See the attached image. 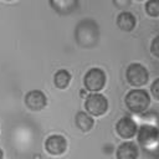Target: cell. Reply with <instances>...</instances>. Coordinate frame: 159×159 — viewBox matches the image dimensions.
Returning a JSON list of instances; mask_svg holds the SVG:
<instances>
[{"mask_svg": "<svg viewBox=\"0 0 159 159\" xmlns=\"http://www.w3.org/2000/svg\"><path fill=\"white\" fill-rule=\"evenodd\" d=\"M116 130L119 134V137L124 139H129L137 134L138 127H137V123L130 117H123L117 122Z\"/></svg>", "mask_w": 159, "mask_h": 159, "instance_id": "52a82bcc", "label": "cell"}, {"mask_svg": "<svg viewBox=\"0 0 159 159\" xmlns=\"http://www.w3.org/2000/svg\"><path fill=\"white\" fill-rule=\"evenodd\" d=\"M7 1H10V0H7Z\"/></svg>", "mask_w": 159, "mask_h": 159, "instance_id": "7402d4cb", "label": "cell"}, {"mask_svg": "<svg viewBox=\"0 0 159 159\" xmlns=\"http://www.w3.org/2000/svg\"><path fill=\"white\" fill-rule=\"evenodd\" d=\"M25 103H26L27 108H30L31 111H41L46 106L47 98L43 94V92H41L39 89H34L26 94Z\"/></svg>", "mask_w": 159, "mask_h": 159, "instance_id": "ba28073f", "label": "cell"}, {"mask_svg": "<svg viewBox=\"0 0 159 159\" xmlns=\"http://www.w3.org/2000/svg\"><path fill=\"white\" fill-rule=\"evenodd\" d=\"M114 6H117L118 9H122V10H125L130 6L132 4V0H112Z\"/></svg>", "mask_w": 159, "mask_h": 159, "instance_id": "e0dca14e", "label": "cell"}, {"mask_svg": "<svg viewBox=\"0 0 159 159\" xmlns=\"http://www.w3.org/2000/svg\"><path fill=\"white\" fill-rule=\"evenodd\" d=\"M70 81H71V73L67 71V70H60L55 73L53 76V82H55V86L60 89H63L66 88L68 84H70Z\"/></svg>", "mask_w": 159, "mask_h": 159, "instance_id": "5bb4252c", "label": "cell"}, {"mask_svg": "<svg viewBox=\"0 0 159 159\" xmlns=\"http://www.w3.org/2000/svg\"><path fill=\"white\" fill-rule=\"evenodd\" d=\"M154 159H159V155H157V157H155V158H154Z\"/></svg>", "mask_w": 159, "mask_h": 159, "instance_id": "ffe728a7", "label": "cell"}, {"mask_svg": "<svg viewBox=\"0 0 159 159\" xmlns=\"http://www.w3.org/2000/svg\"><path fill=\"white\" fill-rule=\"evenodd\" d=\"M127 81L133 87H142L144 86L149 80V72L148 70L140 65V63H130L125 72Z\"/></svg>", "mask_w": 159, "mask_h": 159, "instance_id": "277c9868", "label": "cell"}, {"mask_svg": "<svg viewBox=\"0 0 159 159\" xmlns=\"http://www.w3.org/2000/svg\"><path fill=\"white\" fill-rule=\"evenodd\" d=\"M75 36L80 46L84 48L94 47L99 41V26L92 19H83L77 24Z\"/></svg>", "mask_w": 159, "mask_h": 159, "instance_id": "6da1fadb", "label": "cell"}, {"mask_svg": "<svg viewBox=\"0 0 159 159\" xmlns=\"http://www.w3.org/2000/svg\"><path fill=\"white\" fill-rule=\"evenodd\" d=\"M137 1H144V0H137Z\"/></svg>", "mask_w": 159, "mask_h": 159, "instance_id": "44dd1931", "label": "cell"}, {"mask_svg": "<svg viewBox=\"0 0 159 159\" xmlns=\"http://www.w3.org/2000/svg\"><path fill=\"white\" fill-rule=\"evenodd\" d=\"M138 147L133 142L122 143L117 149V159H138Z\"/></svg>", "mask_w": 159, "mask_h": 159, "instance_id": "7c38bea8", "label": "cell"}, {"mask_svg": "<svg viewBox=\"0 0 159 159\" xmlns=\"http://www.w3.org/2000/svg\"><path fill=\"white\" fill-rule=\"evenodd\" d=\"M150 52L154 57L159 58V35H157L153 40H152V43H150Z\"/></svg>", "mask_w": 159, "mask_h": 159, "instance_id": "2e32d148", "label": "cell"}, {"mask_svg": "<svg viewBox=\"0 0 159 159\" xmlns=\"http://www.w3.org/2000/svg\"><path fill=\"white\" fill-rule=\"evenodd\" d=\"M83 83L87 91L91 92H98L101 91L106 84V73L101 68H91L83 78Z\"/></svg>", "mask_w": 159, "mask_h": 159, "instance_id": "8992f818", "label": "cell"}, {"mask_svg": "<svg viewBox=\"0 0 159 159\" xmlns=\"http://www.w3.org/2000/svg\"><path fill=\"white\" fill-rule=\"evenodd\" d=\"M0 159H2V152H1V149H0Z\"/></svg>", "mask_w": 159, "mask_h": 159, "instance_id": "d6986e66", "label": "cell"}, {"mask_svg": "<svg viewBox=\"0 0 159 159\" xmlns=\"http://www.w3.org/2000/svg\"><path fill=\"white\" fill-rule=\"evenodd\" d=\"M145 12L150 17H159V0H148L145 2Z\"/></svg>", "mask_w": 159, "mask_h": 159, "instance_id": "9a60e30c", "label": "cell"}, {"mask_svg": "<svg viewBox=\"0 0 159 159\" xmlns=\"http://www.w3.org/2000/svg\"><path fill=\"white\" fill-rule=\"evenodd\" d=\"M93 119L92 117L86 113V112H78L76 114V125L82 130V132H88L93 127Z\"/></svg>", "mask_w": 159, "mask_h": 159, "instance_id": "4fadbf2b", "label": "cell"}, {"mask_svg": "<svg viewBox=\"0 0 159 159\" xmlns=\"http://www.w3.org/2000/svg\"><path fill=\"white\" fill-rule=\"evenodd\" d=\"M137 25V19L130 11H122L117 16V26L124 32H130Z\"/></svg>", "mask_w": 159, "mask_h": 159, "instance_id": "8fae6325", "label": "cell"}, {"mask_svg": "<svg viewBox=\"0 0 159 159\" xmlns=\"http://www.w3.org/2000/svg\"><path fill=\"white\" fill-rule=\"evenodd\" d=\"M50 5L56 12L67 15L78 7V0H50Z\"/></svg>", "mask_w": 159, "mask_h": 159, "instance_id": "30bf717a", "label": "cell"}, {"mask_svg": "<svg viewBox=\"0 0 159 159\" xmlns=\"http://www.w3.org/2000/svg\"><path fill=\"white\" fill-rule=\"evenodd\" d=\"M84 107L87 112L92 116L99 117L104 114L108 109V101L107 98L101 93H92L86 98Z\"/></svg>", "mask_w": 159, "mask_h": 159, "instance_id": "5b68a950", "label": "cell"}, {"mask_svg": "<svg viewBox=\"0 0 159 159\" xmlns=\"http://www.w3.org/2000/svg\"><path fill=\"white\" fill-rule=\"evenodd\" d=\"M45 147H46V150H47L50 154L60 155V154H62V153L66 150V148H67V142H66L65 137L58 135V134H53V135H50V137L46 139Z\"/></svg>", "mask_w": 159, "mask_h": 159, "instance_id": "9c48e42d", "label": "cell"}, {"mask_svg": "<svg viewBox=\"0 0 159 159\" xmlns=\"http://www.w3.org/2000/svg\"><path fill=\"white\" fill-rule=\"evenodd\" d=\"M137 138L139 145L148 150L155 152L159 149V129L152 124H143L137 130Z\"/></svg>", "mask_w": 159, "mask_h": 159, "instance_id": "7a4b0ae2", "label": "cell"}, {"mask_svg": "<svg viewBox=\"0 0 159 159\" xmlns=\"http://www.w3.org/2000/svg\"><path fill=\"white\" fill-rule=\"evenodd\" d=\"M150 93L153 94V97H154L155 99L159 101V78H157V80L152 83V86H150Z\"/></svg>", "mask_w": 159, "mask_h": 159, "instance_id": "ac0fdd59", "label": "cell"}, {"mask_svg": "<svg viewBox=\"0 0 159 159\" xmlns=\"http://www.w3.org/2000/svg\"><path fill=\"white\" fill-rule=\"evenodd\" d=\"M125 106L133 113L140 114L149 108L150 97L145 89H132L125 94Z\"/></svg>", "mask_w": 159, "mask_h": 159, "instance_id": "3957f363", "label": "cell"}]
</instances>
